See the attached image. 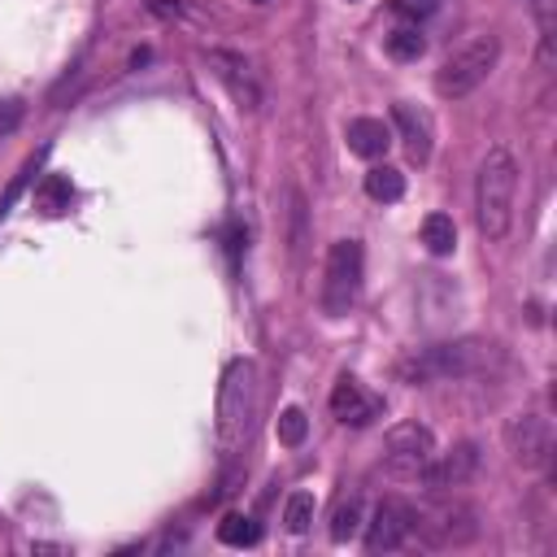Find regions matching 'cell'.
<instances>
[{
    "instance_id": "obj_15",
    "label": "cell",
    "mask_w": 557,
    "mask_h": 557,
    "mask_svg": "<svg viewBox=\"0 0 557 557\" xmlns=\"http://www.w3.org/2000/svg\"><path fill=\"white\" fill-rule=\"evenodd\" d=\"M70 205H74V183L65 174H44L35 187V209L44 218H61V213H70Z\"/></svg>"
},
{
    "instance_id": "obj_16",
    "label": "cell",
    "mask_w": 557,
    "mask_h": 557,
    "mask_svg": "<svg viewBox=\"0 0 557 557\" xmlns=\"http://www.w3.org/2000/svg\"><path fill=\"white\" fill-rule=\"evenodd\" d=\"M422 248L431 257H448L457 248V222L448 213H426L422 218Z\"/></svg>"
},
{
    "instance_id": "obj_2",
    "label": "cell",
    "mask_w": 557,
    "mask_h": 557,
    "mask_svg": "<svg viewBox=\"0 0 557 557\" xmlns=\"http://www.w3.org/2000/svg\"><path fill=\"white\" fill-rule=\"evenodd\" d=\"M513 196H518V161L505 144H492L474 174V226L483 239H505L513 226Z\"/></svg>"
},
{
    "instance_id": "obj_10",
    "label": "cell",
    "mask_w": 557,
    "mask_h": 557,
    "mask_svg": "<svg viewBox=\"0 0 557 557\" xmlns=\"http://www.w3.org/2000/svg\"><path fill=\"white\" fill-rule=\"evenodd\" d=\"M361 527H366V553H396L413 540V505L387 496L374 505L370 522H361Z\"/></svg>"
},
{
    "instance_id": "obj_5",
    "label": "cell",
    "mask_w": 557,
    "mask_h": 557,
    "mask_svg": "<svg viewBox=\"0 0 557 557\" xmlns=\"http://www.w3.org/2000/svg\"><path fill=\"white\" fill-rule=\"evenodd\" d=\"M361 274H366L361 239H335L326 252V270H322V313L326 318H344L357 305Z\"/></svg>"
},
{
    "instance_id": "obj_9",
    "label": "cell",
    "mask_w": 557,
    "mask_h": 557,
    "mask_svg": "<svg viewBox=\"0 0 557 557\" xmlns=\"http://www.w3.org/2000/svg\"><path fill=\"white\" fill-rule=\"evenodd\" d=\"M474 470H479V444H474V440H461V444L435 453V457L418 470V483H422L431 496H444V492H453V487H466V483L474 479Z\"/></svg>"
},
{
    "instance_id": "obj_26",
    "label": "cell",
    "mask_w": 557,
    "mask_h": 557,
    "mask_svg": "<svg viewBox=\"0 0 557 557\" xmlns=\"http://www.w3.org/2000/svg\"><path fill=\"white\" fill-rule=\"evenodd\" d=\"M148 13H157V17H178L183 4H178V0H148Z\"/></svg>"
},
{
    "instance_id": "obj_3",
    "label": "cell",
    "mask_w": 557,
    "mask_h": 557,
    "mask_svg": "<svg viewBox=\"0 0 557 557\" xmlns=\"http://www.w3.org/2000/svg\"><path fill=\"white\" fill-rule=\"evenodd\" d=\"M252 409H257V366L248 357H231L218 383V448L222 461L235 457V448L248 440L252 426Z\"/></svg>"
},
{
    "instance_id": "obj_23",
    "label": "cell",
    "mask_w": 557,
    "mask_h": 557,
    "mask_svg": "<svg viewBox=\"0 0 557 557\" xmlns=\"http://www.w3.org/2000/svg\"><path fill=\"white\" fill-rule=\"evenodd\" d=\"M287 222H292V257H300V248H305V196L296 187L287 191Z\"/></svg>"
},
{
    "instance_id": "obj_13",
    "label": "cell",
    "mask_w": 557,
    "mask_h": 557,
    "mask_svg": "<svg viewBox=\"0 0 557 557\" xmlns=\"http://www.w3.org/2000/svg\"><path fill=\"white\" fill-rule=\"evenodd\" d=\"M392 135H400L405 157L413 165H426L431 161V117L418 104H409V100H396L392 104Z\"/></svg>"
},
{
    "instance_id": "obj_11",
    "label": "cell",
    "mask_w": 557,
    "mask_h": 557,
    "mask_svg": "<svg viewBox=\"0 0 557 557\" xmlns=\"http://www.w3.org/2000/svg\"><path fill=\"white\" fill-rule=\"evenodd\" d=\"M209 70H213V78L231 91V100L239 104V109H257L261 104V83H257V74L248 70V61L239 57V52H226V48H213L209 52Z\"/></svg>"
},
{
    "instance_id": "obj_27",
    "label": "cell",
    "mask_w": 557,
    "mask_h": 557,
    "mask_svg": "<svg viewBox=\"0 0 557 557\" xmlns=\"http://www.w3.org/2000/svg\"><path fill=\"white\" fill-rule=\"evenodd\" d=\"M257 4H265V0H257Z\"/></svg>"
},
{
    "instance_id": "obj_8",
    "label": "cell",
    "mask_w": 557,
    "mask_h": 557,
    "mask_svg": "<svg viewBox=\"0 0 557 557\" xmlns=\"http://www.w3.org/2000/svg\"><path fill=\"white\" fill-rule=\"evenodd\" d=\"M505 448L522 470H544L553 461V422L544 413H513L505 422Z\"/></svg>"
},
{
    "instance_id": "obj_17",
    "label": "cell",
    "mask_w": 557,
    "mask_h": 557,
    "mask_svg": "<svg viewBox=\"0 0 557 557\" xmlns=\"http://www.w3.org/2000/svg\"><path fill=\"white\" fill-rule=\"evenodd\" d=\"M366 196L379 205H392L405 196V174L396 165H370L366 170Z\"/></svg>"
},
{
    "instance_id": "obj_24",
    "label": "cell",
    "mask_w": 557,
    "mask_h": 557,
    "mask_svg": "<svg viewBox=\"0 0 557 557\" xmlns=\"http://www.w3.org/2000/svg\"><path fill=\"white\" fill-rule=\"evenodd\" d=\"M435 4H440V0H387V9H392L396 17H409L413 26H418V17L435 13Z\"/></svg>"
},
{
    "instance_id": "obj_7",
    "label": "cell",
    "mask_w": 557,
    "mask_h": 557,
    "mask_svg": "<svg viewBox=\"0 0 557 557\" xmlns=\"http://www.w3.org/2000/svg\"><path fill=\"white\" fill-rule=\"evenodd\" d=\"M435 457V435L422 422H396L383 435V466L392 479H418V470Z\"/></svg>"
},
{
    "instance_id": "obj_21",
    "label": "cell",
    "mask_w": 557,
    "mask_h": 557,
    "mask_svg": "<svg viewBox=\"0 0 557 557\" xmlns=\"http://www.w3.org/2000/svg\"><path fill=\"white\" fill-rule=\"evenodd\" d=\"M361 496H348V500H339L335 505V513H331V540L335 544H348L357 531H361Z\"/></svg>"
},
{
    "instance_id": "obj_25",
    "label": "cell",
    "mask_w": 557,
    "mask_h": 557,
    "mask_svg": "<svg viewBox=\"0 0 557 557\" xmlns=\"http://www.w3.org/2000/svg\"><path fill=\"white\" fill-rule=\"evenodd\" d=\"M22 113H26V109H22V100H0V139L17 131V122H22Z\"/></svg>"
},
{
    "instance_id": "obj_6",
    "label": "cell",
    "mask_w": 557,
    "mask_h": 557,
    "mask_svg": "<svg viewBox=\"0 0 557 557\" xmlns=\"http://www.w3.org/2000/svg\"><path fill=\"white\" fill-rule=\"evenodd\" d=\"M413 535L426 548H461L479 535V513L461 500H435L413 509Z\"/></svg>"
},
{
    "instance_id": "obj_14",
    "label": "cell",
    "mask_w": 557,
    "mask_h": 557,
    "mask_svg": "<svg viewBox=\"0 0 557 557\" xmlns=\"http://www.w3.org/2000/svg\"><path fill=\"white\" fill-rule=\"evenodd\" d=\"M348 148L357 152V157H366V161H379L387 148H392V122H383V117H352L348 122Z\"/></svg>"
},
{
    "instance_id": "obj_18",
    "label": "cell",
    "mask_w": 557,
    "mask_h": 557,
    "mask_svg": "<svg viewBox=\"0 0 557 557\" xmlns=\"http://www.w3.org/2000/svg\"><path fill=\"white\" fill-rule=\"evenodd\" d=\"M218 540H222L226 548H252V544L261 540V527H257V518H248V513H226V518L218 522Z\"/></svg>"
},
{
    "instance_id": "obj_19",
    "label": "cell",
    "mask_w": 557,
    "mask_h": 557,
    "mask_svg": "<svg viewBox=\"0 0 557 557\" xmlns=\"http://www.w3.org/2000/svg\"><path fill=\"white\" fill-rule=\"evenodd\" d=\"M383 52H387L392 61H418V57L426 52V39H422L418 26H396V30L383 39Z\"/></svg>"
},
{
    "instance_id": "obj_4",
    "label": "cell",
    "mask_w": 557,
    "mask_h": 557,
    "mask_svg": "<svg viewBox=\"0 0 557 557\" xmlns=\"http://www.w3.org/2000/svg\"><path fill=\"white\" fill-rule=\"evenodd\" d=\"M496 61H500V39L496 35H474L453 57H444V65L435 70V96H444V100L470 96L479 83H487Z\"/></svg>"
},
{
    "instance_id": "obj_20",
    "label": "cell",
    "mask_w": 557,
    "mask_h": 557,
    "mask_svg": "<svg viewBox=\"0 0 557 557\" xmlns=\"http://www.w3.org/2000/svg\"><path fill=\"white\" fill-rule=\"evenodd\" d=\"M313 509H318V500H313V492H292L287 496V505H283V527L292 531V535H305L309 527H313Z\"/></svg>"
},
{
    "instance_id": "obj_22",
    "label": "cell",
    "mask_w": 557,
    "mask_h": 557,
    "mask_svg": "<svg viewBox=\"0 0 557 557\" xmlns=\"http://www.w3.org/2000/svg\"><path fill=\"white\" fill-rule=\"evenodd\" d=\"M274 435H278L283 448H300L305 435H309V418H305V409H300V405H287V409L278 413V422H274Z\"/></svg>"
},
{
    "instance_id": "obj_1",
    "label": "cell",
    "mask_w": 557,
    "mask_h": 557,
    "mask_svg": "<svg viewBox=\"0 0 557 557\" xmlns=\"http://www.w3.org/2000/svg\"><path fill=\"white\" fill-rule=\"evenodd\" d=\"M500 366V348L487 339H444L426 348H409L396 357V379L409 387H426L440 379H474Z\"/></svg>"
},
{
    "instance_id": "obj_12",
    "label": "cell",
    "mask_w": 557,
    "mask_h": 557,
    "mask_svg": "<svg viewBox=\"0 0 557 557\" xmlns=\"http://www.w3.org/2000/svg\"><path fill=\"white\" fill-rule=\"evenodd\" d=\"M331 413L344 422V426H370L379 413H383V400L374 392H366L352 374H339L335 387H331Z\"/></svg>"
}]
</instances>
